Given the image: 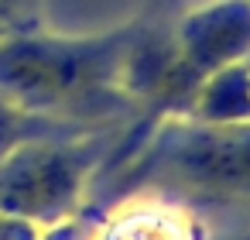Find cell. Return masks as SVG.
<instances>
[{"instance_id": "cell-1", "label": "cell", "mask_w": 250, "mask_h": 240, "mask_svg": "<svg viewBox=\"0 0 250 240\" xmlns=\"http://www.w3.org/2000/svg\"><path fill=\"white\" fill-rule=\"evenodd\" d=\"M127 42L113 38H48L11 35L0 42V96L21 110L65 120V110L89 107L124 76Z\"/></svg>"}, {"instance_id": "cell-5", "label": "cell", "mask_w": 250, "mask_h": 240, "mask_svg": "<svg viewBox=\"0 0 250 240\" xmlns=\"http://www.w3.org/2000/svg\"><path fill=\"white\" fill-rule=\"evenodd\" d=\"M65 131H69V120H55V117L21 110L7 96H0V158H7L24 141L48 137V134H65Z\"/></svg>"}, {"instance_id": "cell-2", "label": "cell", "mask_w": 250, "mask_h": 240, "mask_svg": "<svg viewBox=\"0 0 250 240\" xmlns=\"http://www.w3.org/2000/svg\"><path fill=\"white\" fill-rule=\"evenodd\" d=\"M96 165V141L48 134L0 158V216L55 230L76 213Z\"/></svg>"}, {"instance_id": "cell-6", "label": "cell", "mask_w": 250, "mask_h": 240, "mask_svg": "<svg viewBox=\"0 0 250 240\" xmlns=\"http://www.w3.org/2000/svg\"><path fill=\"white\" fill-rule=\"evenodd\" d=\"M24 4H28V0H0V42H7L11 35L21 31Z\"/></svg>"}, {"instance_id": "cell-4", "label": "cell", "mask_w": 250, "mask_h": 240, "mask_svg": "<svg viewBox=\"0 0 250 240\" xmlns=\"http://www.w3.org/2000/svg\"><path fill=\"white\" fill-rule=\"evenodd\" d=\"M103 240H195V230L185 219V213H178L175 206L141 202L124 209L110 223Z\"/></svg>"}, {"instance_id": "cell-3", "label": "cell", "mask_w": 250, "mask_h": 240, "mask_svg": "<svg viewBox=\"0 0 250 240\" xmlns=\"http://www.w3.org/2000/svg\"><path fill=\"white\" fill-rule=\"evenodd\" d=\"M171 134L161 168L175 182L209 196H250V124L206 120Z\"/></svg>"}]
</instances>
